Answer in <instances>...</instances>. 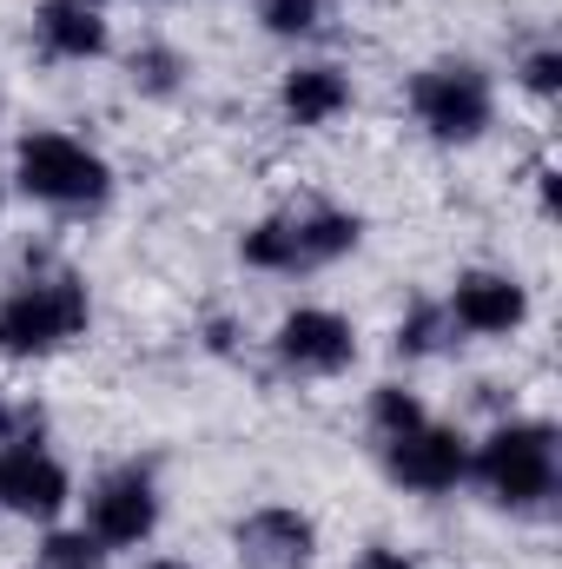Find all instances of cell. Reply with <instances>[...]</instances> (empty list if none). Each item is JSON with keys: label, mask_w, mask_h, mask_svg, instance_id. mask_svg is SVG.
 Wrapping results in <instances>:
<instances>
[{"label": "cell", "mask_w": 562, "mask_h": 569, "mask_svg": "<svg viewBox=\"0 0 562 569\" xmlns=\"http://www.w3.org/2000/svg\"><path fill=\"white\" fill-rule=\"evenodd\" d=\"M87 325H93V291L67 266H33L0 291V358L7 365L60 358L87 338Z\"/></svg>", "instance_id": "obj_1"}, {"label": "cell", "mask_w": 562, "mask_h": 569, "mask_svg": "<svg viewBox=\"0 0 562 569\" xmlns=\"http://www.w3.org/2000/svg\"><path fill=\"white\" fill-rule=\"evenodd\" d=\"M470 483L510 510V517H536L550 510L562 483V437L550 418H503L470 443Z\"/></svg>", "instance_id": "obj_2"}, {"label": "cell", "mask_w": 562, "mask_h": 569, "mask_svg": "<svg viewBox=\"0 0 562 569\" xmlns=\"http://www.w3.org/2000/svg\"><path fill=\"white\" fill-rule=\"evenodd\" d=\"M13 192L40 212H60V219H93L113 206V166L107 152L73 133H53V127H33L13 140Z\"/></svg>", "instance_id": "obj_3"}, {"label": "cell", "mask_w": 562, "mask_h": 569, "mask_svg": "<svg viewBox=\"0 0 562 569\" xmlns=\"http://www.w3.org/2000/svg\"><path fill=\"white\" fill-rule=\"evenodd\" d=\"M358 246H364V219L351 206H284V212H265L239 232V259L252 272H272V279L331 272Z\"/></svg>", "instance_id": "obj_4"}, {"label": "cell", "mask_w": 562, "mask_h": 569, "mask_svg": "<svg viewBox=\"0 0 562 569\" xmlns=\"http://www.w3.org/2000/svg\"><path fill=\"white\" fill-rule=\"evenodd\" d=\"M404 107L423 127V140L436 146H476L496 127V80L483 60H463V53H443L411 73L404 87Z\"/></svg>", "instance_id": "obj_5"}, {"label": "cell", "mask_w": 562, "mask_h": 569, "mask_svg": "<svg viewBox=\"0 0 562 569\" xmlns=\"http://www.w3.org/2000/svg\"><path fill=\"white\" fill-rule=\"evenodd\" d=\"M87 537L113 557V550H145L159 537V517H165V497H159V470L133 457V463H113L87 483Z\"/></svg>", "instance_id": "obj_6"}, {"label": "cell", "mask_w": 562, "mask_h": 569, "mask_svg": "<svg viewBox=\"0 0 562 569\" xmlns=\"http://www.w3.org/2000/svg\"><path fill=\"white\" fill-rule=\"evenodd\" d=\"M378 457H384V477L411 497H450L456 483H470V437L456 425H436V418L384 437Z\"/></svg>", "instance_id": "obj_7"}, {"label": "cell", "mask_w": 562, "mask_h": 569, "mask_svg": "<svg viewBox=\"0 0 562 569\" xmlns=\"http://www.w3.org/2000/svg\"><path fill=\"white\" fill-rule=\"evenodd\" d=\"M272 358L284 378H344L358 365V325L331 305H298L272 325Z\"/></svg>", "instance_id": "obj_8"}, {"label": "cell", "mask_w": 562, "mask_h": 569, "mask_svg": "<svg viewBox=\"0 0 562 569\" xmlns=\"http://www.w3.org/2000/svg\"><path fill=\"white\" fill-rule=\"evenodd\" d=\"M443 311H450V331L463 338H516L530 325V284L503 266H470L450 279Z\"/></svg>", "instance_id": "obj_9"}, {"label": "cell", "mask_w": 562, "mask_h": 569, "mask_svg": "<svg viewBox=\"0 0 562 569\" xmlns=\"http://www.w3.org/2000/svg\"><path fill=\"white\" fill-rule=\"evenodd\" d=\"M67 503H73V470L40 437L0 443V510L7 517H20V523H60Z\"/></svg>", "instance_id": "obj_10"}, {"label": "cell", "mask_w": 562, "mask_h": 569, "mask_svg": "<svg viewBox=\"0 0 562 569\" xmlns=\"http://www.w3.org/2000/svg\"><path fill=\"white\" fill-rule=\"evenodd\" d=\"M232 550L245 569H311L318 563V517L298 503H259L232 523Z\"/></svg>", "instance_id": "obj_11"}, {"label": "cell", "mask_w": 562, "mask_h": 569, "mask_svg": "<svg viewBox=\"0 0 562 569\" xmlns=\"http://www.w3.org/2000/svg\"><path fill=\"white\" fill-rule=\"evenodd\" d=\"M113 47L100 0H40L33 7V53L47 67H87Z\"/></svg>", "instance_id": "obj_12"}, {"label": "cell", "mask_w": 562, "mask_h": 569, "mask_svg": "<svg viewBox=\"0 0 562 569\" xmlns=\"http://www.w3.org/2000/svg\"><path fill=\"white\" fill-rule=\"evenodd\" d=\"M351 100H358V87H351V73L338 60H298L279 80V120L298 127V133H318V127L344 120Z\"/></svg>", "instance_id": "obj_13"}, {"label": "cell", "mask_w": 562, "mask_h": 569, "mask_svg": "<svg viewBox=\"0 0 562 569\" xmlns=\"http://www.w3.org/2000/svg\"><path fill=\"white\" fill-rule=\"evenodd\" d=\"M185 80H192V60H185L172 40H140V47L127 53V87H133L140 100H179Z\"/></svg>", "instance_id": "obj_14"}, {"label": "cell", "mask_w": 562, "mask_h": 569, "mask_svg": "<svg viewBox=\"0 0 562 569\" xmlns=\"http://www.w3.org/2000/svg\"><path fill=\"white\" fill-rule=\"evenodd\" d=\"M450 311L436 305V298H418L404 318H398V331H391V351L404 358V365H418V358H436V351H450Z\"/></svg>", "instance_id": "obj_15"}, {"label": "cell", "mask_w": 562, "mask_h": 569, "mask_svg": "<svg viewBox=\"0 0 562 569\" xmlns=\"http://www.w3.org/2000/svg\"><path fill=\"white\" fill-rule=\"evenodd\" d=\"M252 13L272 40H318L331 20V0H252Z\"/></svg>", "instance_id": "obj_16"}, {"label": "cell", "mask_w": 562, "mask_h": 569, "mask_svg": "<svg viewBox=\"0 0 562 569\" xmlns=\"http://www.w3.org/2000/svg\"><path fill=\"white\" fill-rule=\"evenodd\" d=\"M364 418H371V437L384 443V437H398V430L423 425L430 411H423V398L411 391V385H378V391H371V405H364Z\"/></svg>", "instance_id": "obj_17"}, {"label": "cell", "mask_w": 562, "mask_h": 569, "mask_svg": "<svg viewBox=\"0 0 562 569\" xmlns=\"http://www.w3.org/2000/svg\"><path fill=\"white\" fill-rule=\"evenodd\" d=\"M516 87H523L530 100H543V107L556 100L562 93V47L556 40H536V47L516 60Z\"/></svg>", "instance_id": "obj_18"}, {"label": "cell", "mask_w": 562, "mask_h": 569, "mask_svg": "<svg viewBox=\"0 0 562 569\" xmlns=\"http://www.w3.org/2000/svg\"><path fill=\"white\" fill-rule=\"evenodd\" d=\"M40 569H107V550L87 530H53L40 543Z\"/></svg>", "instance_id": "obj_19"}, {"label": "cell", "mask_w": 562, "mask_h": 569, "mask_svg": "<svg viewBox=\"0 0 562 569\" xmlns=\"http://www.w3.org/2000/svg\"><path fill=\"white\" fill-rule=\"evenodd\" d=\"M20 437H40V411H33V405H7V398H0V443H20Z\"/></svg>", "instance_id": "obj_20"}, {"label": "cell", "mask_w": 562, "mask_h": 569, "mask_svg": "<svg viewBox=\"0 0 562 569\" xmlns=\"http://www.w3.org/2000/svg\"><path fill=\"white\" fill-rule=\"evenodd\" d=\"M351 569H418V557H411V550H398V543H371V550H358V557H351Z\"/></svg>", "instance_id": "obj_21"}, {"label": "cell", "mask_w": 562, "mask_h": 569, "mask_svg": "<svg viewBox=\"0 0 562 569\" xmlns=\"http://www.w3.org/2000/svg\"><path fill=\"white\" fill-rule=\"evenodd\" d=\"M536 206H543V219H556V172L550 166L536 172Z\"/></svg>", "instance_id": "obj_22"}, {"label": "cell", "mask_w": 562, "mask_h": 569, "mask_svg": "<svg viewBox=\"0 0 562 569\" xmlns=\"http://www.w3.org/2000/svg\"><path fill=\"white\" fill-rule=\"evenodd\" d=\"M140 569H199V563H185V557H152V563H140Z\"/></svg>", "instance_id": "obj_23"}, {"label": "cell", "mask_w": 562, "mask_h": 569, "mask_svg": "<svg viewBox=\"0 0 562 569\" xmlns=\"http://www.w3.org/2000/svg\"><path fill=\"white\" fill-rule=\"evenodd\" d=\"M0 206H7V179H0Z\"/></svg>", "instance_id": "obj_24"}, {"label": "cell", "mask_w": 562, "mask_h": 569, "mask_svg": "<svg viewBox=\"0 0 562 569\" xmlns=\"http://www.w3.org/2000/svg\"><path fill=\"white\" fill-rule=\"evenodd\" d=\"M145 7H159V0H145Z\"/></svg>", "instance_id": "obj_25"}]
</instances>
